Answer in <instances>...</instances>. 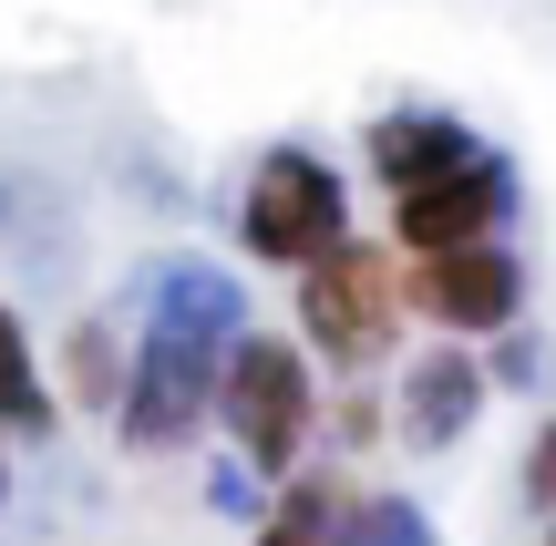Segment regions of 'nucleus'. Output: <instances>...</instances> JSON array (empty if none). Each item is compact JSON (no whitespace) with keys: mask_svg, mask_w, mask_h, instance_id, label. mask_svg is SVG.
<instances>
[{"mask_svg":"<svg viewBox=\"0 0 556 546\" xmlns=\"http://www.w3.org/2000/svg\"><path fill=\"white\" fill-rule=\"evenodd\" d=\"M505 217H516V165L484 144L475 165H454V176L413 186V196H392V238L402 258H443V247H484L505 238Z\"/></svg>","mask_w":556,"mask_h":546,"instance_id":"423d86ee","label":"nucleus"},{"mask_svg":"<svg viewBox=\"0 0 556 546\" xmlns=\"http://www.w3.org/2000/svg\"><path fill=\"white\" fill-rule=\"evenodd\" d=\"M330 433H340V454H351V444H371V433H381V403H371V392H340Z\"/></svg>","mask_w":556,"mask_h":546,"instance_id":"4468645a","label":"nucleus"},{"mask_svg":"<svg viewBox=\"0 0 556 546\" xmlns=\"http://www.w3.org/2000/svg\"><path fill=\"white\" fill-rule=\"evenodd\" d=\"M351 238V196H340V176L309 155V144H268L258 165H248V196H238V247L268 268H309L319 247Z\"/></svg>","mask_w":556,"mask_h":546,"instance_id":"20e7f679","label":"nucleus"},{"mask_svg":"<svg viewBox=\"0 0 556 546\" xmlns=\"http://www.w3.org/2000/svg\"><path fill=\"white\" fill-rule=\"evenodd\" d=\"M392 330H402V279H392V258H381V247L340 238V247H319V258L299 268V341H309L330 371L381 361V351H392Z\"/></svg>","mask_w":556,"mask_h":546,"instance_id":"7ed1b4c3","label":"nucleus"},{"mask_svg":"<svg viewBox=\"0 0 556 546\" xmlns=\"http://www.w3.org/2000/svg\"><path fill=\"white\" fill-rule=\"evenodd\" d=\"M475 155H484V135L464 114H433V103H402V114L371 124V176L392 186V196H413V186L454 176V165H475Z\"/></svg>","mask_w":556,"mask_h":546,"instance_id":"6e6552de","label":"nucleus"},{"mask_svg":"<svg viewBox=\"0 0 556 546\" xmlns=\"http://www.w3.org/2000/svg\"><path fill=\"white\" fill-rule=\"evenodd\" d=\"M546 371H556V351H546V330H495V351H484V392H546Z\"/></svg>","mask_w":556,"mask_h":546,"instance_id":"f8f14e48","label":"nucleus"},{"mask_svg":"<svg viewBox=\"0 0 556 546\" xmlns=\"http://www.w3.org/2000/svg\"><path fill=\"white\" fill-rule=\"evenodd\" d=\"M475 412H484V361H475L464 341L422 351V361L402 371V392H392V433H402L413 454L464 444V433H475Z\"/></svg>","mask_w":556,"mask_h":546,"instance_id":"0eeeda50","label":"nucleus"},{"mask_svg":"<svg viewBox=\"0 0 556 546\" xmlns=\"http://www.w3.org/2000/svg\"><path fill=\"white\" fill-rule=\"evenodd\" d=\"M340 536V495L330 485H309V474H289V495H278V516L248 546H330Z\"/></svg>","mask_w":556,"mask_h":546,"instance_id":"9b49d317","label":"nucleus"},{"mask_svg":"<svg viewBox=\"0 0 556 546\" xmlns=\"http://www.w3.org/2000/svg\"><path fill=\"white\" fill-rule=\"evenodd\" d=\"M402 309H422V320L454 330V341H495V330L526 320V258H516L505 238H484V247H443V258H413Z\"/></svg>","mask_w":556,"mask_h":546,"instance_id":"39448f33","label":"nucleus"},{"mask_svg":"<svg viewBox=\"0 0 556 546\" xmlns=\"http://www.w3.org/2000/svg\"><path fill=\"white\" fill-rule=\"evenodd\" d=\"M526 506H546V516H556V412H546L536 454H526Z\"/></svg>","mask_w":556,"mask_h":546,"instance_id":"ddd939ff","label":"nucleus"},{"mask_svg":"<svg viewBox=\"0 0 556 546\" xmlns=\"http://www.w3.org/2000/svg\"><path fill=\"white\" fill-rule=\"evenodd\" d=\"M546 546H556V526H546Z\"/></svg>","mask_w":556,"mask_h":546,"instance_id":"2eb2a0df","label":"nucleus"},{"mask_svg":"<svg viewBox=\"0 0 556 546\" xmlns=\"http://www.w3.org/2000/svg\"><path fill=\"white\" fill-rule=\"evenodd\" d=\"M41 433L52 423V392H41V371H31V330H21V309L0 300V433Z\"/></svg>","mask_w":556,"mask_h":546,"instance_id":"9d476101","label":"nucleus"},{"mask_svg":"<svg viewBox=\"0 0 556 546\" xmlns=\"http://www.w3.org/2000/svg\"><path fill=\"white\" fill-rule=\"evenodd\" d=\"M62 392H73L83 412H114L124 403V341L103 320H73V341H62Z\"/></svg>","mask_w":556,"mask_h":546,"instance_id":"1a4fd4ad","label":"nucleus"},{"mask_svg":"<svg viewBox=\"0 0 556 546\" xmlns=\"http://www.w3.org/2000/svg\"><path fill=\"white\" fill-rule=\"evenodd\" d=\"M217 423L238 444V465L258 485H289L299 454H309V423H319V382H309V351L278 341V330H238L217 361Z\"/></svg>","mask_w":556,"mask_h":546,"instance_id":"f03ea898","label":"nucleus"},{"mask_svg":"<svg viewBox=\"0 0 556 546\" xmlns=\"http://www.w3.org/2000/svg\"><path fill=\"white\" fill-rule=\"evenodd\" d=\"M238 330H248V300L217 258H165L144 279V341L124 361V403H114L124 444L135 454H186L197 444L206 412H217V361H227Z\"/></svg>","mask_w":556,"mask_h":546,"instance_id":"f257e3e1","label":"nucleus"}]
</instances>
